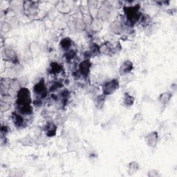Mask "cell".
Returning <instances> with one entry per match:
<instances>
[{
    "label": "cell",
    "mask_w": 177,
    "mask_h": 177,
    "mask_svg": "<svg viewBox=\"0 0 177 177\" xmlns=\"http://www.w3.org/2000/svg\"><path fill=\"white\" fill-rule=\"evenodd\" d=\"M90 65H90L89 62L87 61V60L82 62V63L80 64V70L81 73H82L83 75H87L88 71H89Z\"/></svg>",
    "instance_id": "cell-4"
},
{
    "label": "cell",
    "mask_w": 177,
    "mask_h": 177,
    "mask_svg": "<svg viewBox=\"0 0 177 177\" xmlns=\"http://www.w3.org/2000/svg\"><path fill=\"white\" fill-rule=\"evenodd\" d=\"M121 69L123 70V73H127L131 69H132V65H131V62H126L123 64V66H121Z\"/></svg>",
    "instance_id": "cell-5"
},
{
    "label": "cell",
    "mask_w": 177,
    "mask_h": 177,
    "mask_svg": "<svg viewBox=\"0 0 177 177\" xmlns=\"http://www.w3.org/2000/svg\"><path fill=\"white\" fill-rule=\"evenodd\" d=\"M34 91L37 94L44 97L46 95V86H45L44 81L42 80L38 82L37 84H35L34 87Z\"/></svg>",
    "instance_id": "cell-3"
},
{
    "label": "cell",
    "mask_w": 177,
    "mask_h": 177,
    "mask_svg": "<svg viewBox=\"0 0 177 177\" xmlns=\"http://www.w3.org/2000/svg\"><path fill=\"white\" fill-rule=\"evenodd\" d=\"M31 96L29 91L26 88H23L18 92L17 94V104L21 107V112L29 114L31 112L30 107Z\"/></svg>",
    "instance_id": "cell-1"
},
{
    "label": "cell",
    "mask_w": 177,
    "mask_h": 177,
    "mask_svg": "<svg viewBox=\"0 0 177 177\" xmlns=\"http://www.w3.org/2000/svg\"><path fill=\"white\" fill-rule=\"evenodd\" d=\"M71 41L69 38H65V39H62V41L61 42V45L63 48H67L71 46Z\"/></svg>",
    "instance_id": "cell-6"
},
{
    "label": "cell",
    "mask_w": 177,
    "mask_h": 177,
    "mask_svg": "<svg viewBox=\"0 0 177 177\" xmlns=\"http://www.w3.org/2000/svg\"><path fill=\"white\" fill-rule=\"evenodd\" d=\"M170 96H171L170 95H169L168 93H166V97H165V93H164V94H163L162 95H161L160 98L161 102H165H165L169 101L170 98Z\"/></svg>",
    "instance_id": "cell-8"
},
{
    "label": "cell",
    "mask_w": 177,
    "mask_h": 177,
    "mask_svg": "<svg viewBox=\"0 0 177 177\" xmlns=\"http://www.w3.org/2000/svg\"><path fill=\"white\" fill-rule=\"evenodd\" d=\"M118 87V83L117 80H112L110 82H107L105 84L104 90H105V93L107 95L111 94L113 92L115 91L117 88Z\"/></svg>",
    "instance_id": "cell-2"
},
{
    "label": "cell",
    "mask_w": 177,
    "mask_h": 177,
    "mask_svg": "<svg viewBox=\"0 0 177 177\" xmlns=\"http://www.w3.org/2000/svg\"><path fill=\"white\" fill-rule=\"evenodd\" d=\"M15 123H16V125L20 126V125H22V124H23L24 120L22 117H21L20 116H19V115H17V114H16V115L15 116Z\"/></svg>",
    "instance_id": "cell-7"
}]
</instances>
